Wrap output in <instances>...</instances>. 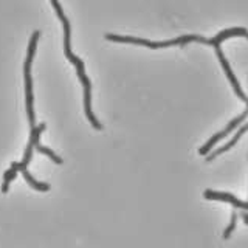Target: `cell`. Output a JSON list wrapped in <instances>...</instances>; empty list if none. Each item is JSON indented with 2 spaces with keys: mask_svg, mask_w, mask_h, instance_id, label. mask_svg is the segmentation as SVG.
<instances>
[{
  "mask_svg": "<svg viewBox=\"0 0 248 248\" xmlns=\"http://www.w3.org/2000/svg\"><path fill=\"white\" fill-rule=\"evenodd\" d=\"M34 149L39 152V154H44L45 157H50L54 163H56V165H62V158L61 157H58L56 154H54L50 147H46V146H42L41 143H36L34 144Z\"/></svg>",
  "mask_w": 248,
  "mask_h": 248,
  "instance_id": "9",
  "label": "cell"
},
{
  "mask_svg": "<svg viewBox=\"0 0 248 248\" xmlns=\"http://www.w3.org/2000/svg\"><path fill=\"white\" fill-rule=\"evenodd\" d=\"M39 36L41 33L34 31L33 36L30 39L28 44V51H27V58L23 62V79H25V108H27V116H28V124H30V141L27 144L25 154H23V160L22 161H16L11 163V168L3 174V183H2V192L6 194L10 189V183L16 178L17 172H22L23 169H27L28 163L33 158V151H34V144L39 143V138L41 134L45 130L46 124L41 123L36 127V116H34V95H33V78H31V64H33L34 59V53H36V45L39 41Z\"/></svg>",
  "mask_w": 248,
  "mask_h": 248,
  "instance_id": "1",
  "label": "cell"
},
{
  "mask_svg": "<svg viewBox=\"0 0 248 248\" xmlns=\"http://www.w3.org/2000/svg\"><path fill=\"white\" fill-rule=\"evenodd\" d=\"M236 222H237V213H236V211H232V213H231V222H230V225H228V227L225 228V231H223V239H230L231 232L234 231V228H236Z\"/></svg>",
  "mask_w": 248,
  "mask_h": 248,
  "instance_id": "10",
  "label": "cell"
},
{
  "mask_svg": "<svg viewBox=\"0 0 248 248\" xmlns=\"http://www.w3.org/2000/svg\"><path fill=\"white\" fill-rule=\"evenodd\" d=\"M245 132H248V123H247V124H244V126H242V127H240V129H239V130L236 132V135L232 137V138L230 140V141H228L227 144H223L222 147H219V149H216V151H214L213 154H208V155H206V161H211V160H214L216 157H219L220 154H223V152L230 151L231 147L234 146V144H236V143L239 141L240 138H242V135L245 134Z\"/></svg>",
  "mask_w": 248,
  "mask_h": 248,
  "instance_id": "7",
  "label": "cell"
},
{
  "mask_svg": "<svg viewBox=\"0 0 248 248\" xmlns=\"http://www.w3.org/2000/svg\"><path fill=\"white\" fill-rule=\"evenodd\" d=\"M50 2L54 8V11H56V14H58L59 20L62 22V27H64V54H65V58L76 67V73H78V76H79V81L84 87V112H85V116H87V120L90 121V124L93 127H95L96 130H101L103 129V124L96 120L95 113H93V110H92V82L87 78V75H85V65H84L82 59H79L72 53V25H70V20L67 19L64 10H62V5L59 3V0H50Z\"/></svg>",
  "mask_w": 248,
  "mask_h": 248,
  "instance_id": "2",
  "label": "cell"
},
{
  "mask_svg": "<svg viewBox=\"0 0 248 248\" xmlns=\"http://www.w3.org/2000/svg\"><path fill=\"white\" fill-rule=\"evenodd\" d=\"M203 197L208 199V200H222V202H227V203H231L234 208H240V209H244V211H248V202L239 200L237 197H234L230 192H219V191L206 189L203 192Z\"/></svg>",
  "mask_w": 248,
  "mask_h": 248,
  "instance_id": "6",
  "label": "cell"
},
{
  "mask_svg": "<svg viewBox=\"0 0 248 248\" xmlns=\"http://www.w3.org/2000/svg\"><path fill=\"white\" fill-rule=\"evenodd\" d=\"M240 216H242V219H244L245 225H248V211H244V213L240 214Z\"/></svg>",
  "mask_w": 248,
  "mask_h": 248,
  "instance_id": "11",
  "label": "cell"
},
{
  "mask_svg": "<svg viewBox=\"0 0 248 248\" xmlns=\"http://www.w3.org/2000/svg\"><path fill=\"white\" fill-rule=\"evenodd\" d=\"M247 116H248V107H247L245 110H244L242 113H240L239 116H236V118L232 120L227 127H225V130L217 132V134H216L214 137L209 138L208 141H206V143H205L203 146H202L200 149H199V154H200V155H208V154H209V151H211V147H213L217 141H220V140H223L225 137H228V135L231 134V132L234 130V129H237V127H239V124L242 123V121L247 118Z\"/></svg>",
  "mask_w": 248,
  "mask_h": 248,
  "instance_id": "4",
  "label": "cell"
},
{
  "mask_svg": "<svg viewBox=\"0 0 248 248\" xmlns=\"http://www.w3.org/2000/svg\"><path fill=\"white\" fill-rule=\"evenodd\" d=\"M22 175H23V178H25V182H27L33 189L41 191V192L50 191V185H48V183H44V182H37L36 178L28 172V169H23V170H22Z\"/></svg>",
  "mask_w": 248,
  "mask_h": 248,
  "instance_id": "8",
  "label": "cell"
},
{
  "mask_svg": "<svg viewBox=\"0 0 248 248\" xmlns=\"http://www.w3.org/2000/svg\"><path fill=\"white\" fill-rule=\"evenodd\" d=\"M232 36H244L248 39V30L245 28H228L220 31L219 34L213 39H206L203 36L199 34H186V36H180L177 39H170V41H163V42H152L147 41V39H140V37H132V36H118V34H106L107 41L112 42H121V44H134V45H143L147 46V48L152 50H158V48H168V46H174V45H185L189 42H200V44H206V45H220L225 39L232 37Z\"/></svg>",
  "mask_w": 248,
  "mask_h": 248,
  "instance_id": "3",
  "label": "cell"
},
{
  "mask_svg": "<svg viewBox=\"0 0 248 248\" xmlns=\"http://www.w3.org/2000/svg\"><path fill=\"white\" fill-rule=\"evenodd\" d=\"M214 50H216L217 58H219V61H220V65H222V68H223L225 75H227V78H228L230 82H231V85H232V89H234V93L237 95V98H239V99H242V101H245V103L248 104V96L244 93V90H242V87H240L239 81L236 79V76H234V73H232V70H231V67H230V64H228L227 58L223 56V53H222V50H220V45H216V46H214Z\"/></svg>",
  "mask_w": 248,
  "mask_h": 248,
  "instance_id": "5",
  "label": "cell"
}]
</instances>
